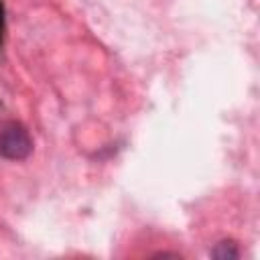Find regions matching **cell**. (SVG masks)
<instances>
[{"label": "cell", "instance_id": "obj_1", "mask_svg": "<svg viewBox=\"0 0 260 260\" xmlns=\"http://www.w3.org/2000/svg\"><path fill=\"white\" fill-rule=\"evenodd\" d=\"M32 152L28 130L20 122H4L0 126V154L8 160H22Z\"/></svg>", "mask_w": 260, "mask_h": 260}, {"label": "cell", "instance_id": "obj_2", "mask_svg": "<svg viewBox=\"0 0 260 260\" xmlns=\"http://www.w3.org/2000/svg\"><path fill=\"white\" fill-rule=\"evenodd\" d=\"M211 256L217 258V260H234V258L240 256V252H238V248H236L234 242H219L211 250Z\"/></svg>", "mask_w": 260, "mask_h": 260}]
</instances>
